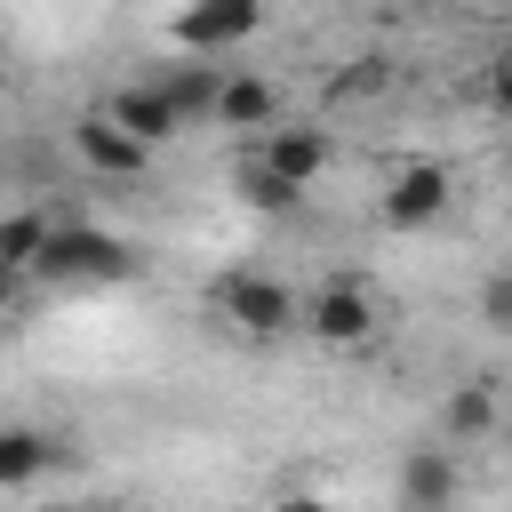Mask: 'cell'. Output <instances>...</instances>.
I'll use <instances>...</instances> for the list:
<instances>
[{"label": "cell", "instance_id": "obj_4", "mask_svg": "<svg viewBox=\"0 0 512 512\" xmlns=\"http://www.w3.org/2000/svg\"><path fill=\"white\" fill-rule=\"evenodd\" d=\"M448 200H456V176H448L440 160H408V168L384 184V224H392V232H424V224L448 216Z\"/></svg>", "mask_w": 512, "mask_h": 512}, {"label": "cell", "instance_id": "obj_7", "mask_svg": "<svg viewBox=\"0 0 512 512\" xmlns=\"http://www.w3.org/2000/svg\"><path fill=\"white\" fill-rule=\"evenodd\" d=\"M104 112H112V120H120V128H128L136 144H152V152H160V144H168L176 128H192V120H184V104L168 96V80H136V88H120V96H112Z\"/></svg>", "mask_w": 512, "mask_h": 512}, {"label": "cell", "instance_id": "obj_1", "mask_svg": "<svg viewBox=\"0 0 512 512\" xmlns=\"http://www.w3.org/2000/svg\"><path fill=\"white\" fill-rule=\"evenodd\" d=\"M40 272H48L56 288H112V280H128V272H136V248H128L120 232H104V224H80V216H64V224L48 232V256H40Z\"/></svg>", "mask_w": 512, "mask_h": 512}, {"label": "cell", "instance_id": "obj_6", "mask_svg": "<svg viewBox=\"0 0 512 512\" xmlns=\"http://www.w3.org/2000/svg\"><path fill=\"white\" fill-rule=\"evenodd\" d=\"M72 152H80L96 176H120V184L152 168V144H136L112 112H80V120H72Z\"/></svg>", "mask_w": 512, "mask_h": 512}, {"label": "cell", "instance_id": "obj_2", "mask_svg": "<svg viewBox=\"0 0 512 512\" xmlns=\"http://www.w3.org/2000/svg\"><path fill=\"white\" fill-rule=\"evenodd\" d=\"M216 312H224L240 336H288V328H304V304H296L272 272H224V280H216Z\"/></svg>", "mask_w": 512, "mask_h": 512}, {"label": "cell", "instance_id": "obj_19", "mask_svg": "<svg viewBox=\"0 0 512 512\" xmlns=\"http://www.w3.org/2000/svg\"><path fill=\"white\" fill-rule=\"evenodd\" d=\"M48 512H72V504H48Z\"/></svg>", "mask_w": 512, "mask_h": 512}, {"label": "cell", "instance_id": "obj_10", "mask_svg": "<svg viewBox=\"0 0 512 512\" xmlns=\"http://www.w3.org/2000/svg\"><path fill=\"white\" fill-rule=\"evenodd\" d=\"M216 120H224V128H264V136H272V128H280V88H272L264 72H232L224 96H216Z\"/></svg>", "mask_w": 512, "mask_h": 512}, {"label": "cell", "instance_id": "obj_9", "mask_svg": "<svg viewBox=\"0 0 512 512\" xmlns=\"http://www.w3.org/2000/svg\"><path fill=\"white\" fill-rule=\"evenodd\" d=\"M256 160H264V168H280L288 184H320V176H328V160H336V144H328V128H272Z\"/></svg>", "mask_w": 512, "mask_h": 512}, {"label": "cell", "instance_id": "obj_15", "mask_svg": "<svg viewBox=\"0 0 512 512\" xmlns=\"http://www.w3.org/2000/svg\"><path fill=\"white\" fill-rule=\"evenodd\" d=\"M480 320H488V328H496V336H512V264H504V272H488V280H480Z\"/></svg>", "mask_w": 512, "mask_h": 512}, {"label": "cell", "instance_id": "obj_18", "mask_svg": "<svg viewBox=\"0 0 512 512\" xmlns=\"http://www.w3.org/2000/svg\"><path fill=\"white\" fill-rule=\"evenodd\" d=\"M496 432H504V448H512V416H504V424H496Z\"/></svg>", "mask_w": 512, "mask_h": 512}, {"label": "cell", "instance_id": "obj_20", "mask_svg": "<svg viewBox=\"0 0 512 512\" xmlns=\"http://www.w3.org/2000/svg\"><path fill=\"white\" fill-rule=\"evenodd\" d=\"M424 8H440V0H424Z\"/></svg>", "mask_w": 512, "mask_h": 512}, {"label": "cell", "instance_id": "obj_17", "mask_svg": "<svg viewBox=\"0 0 512 512\" xmlns=\"http://www.w3.org/2000/svg\"><path fill=\"white\" fill-rule=\"evenodd\" d=\"M272 512H336V504H328V496H280Z\"/></svg>", "mask_w": 512, "mask_h": 512}, {"label": "cell", "instance_id": "obj_5", "mask_svg": "<svg viewBox=\"0 0 512 512\" xmlns=\"http://www.w3.org/2000/svg\"><path fill=\"white\" fill-rule=\"evenodd\" d=\"M256 24H264V0H192V8L176 16V48H192V56H224V48L256 40Z\"/></svg>", "mask_w": 512, "mask_h": 512}, {"label": "cell", "instance_id": "obj_13", "mask_svg": "<svg viewBox=\"0 0 512 512\" xmlns=\"http://www.w3.org/2000/svg\"><path fill=\"white\" fill-rule=\"evenodd\" d=\"M232 184H240V200H248L256 216H296V208H304V184H288V176H280V168H264V160H248Z\"/></svg>", "mask_w": 512, "mask_h": 512}, {"label": "cell", "instance_id": "obj_16", "mask_svg": "<svg viewBox=\"0 0 512 512\" xmlns=\"http://www.w3.org/2000/svg\"><path fill=\"white\" fill-rule=\"evenodd\" d=\"M488 96H496V112H512V56L488 64Z\"/></svg>", "mask_w": 512, "mask_h": 512}, {"label": "cell", "instance_id": "obj_8", "mask_svg": "<svg viewBox=\"0 0 512 512\" xmlns=\"http://www.w3.org/2000/svg\"><path fill=\"white\" fill-rule=\"evenodd\" d=\"M464 496V472L448 448H408L400 456V512H456Z\"/></svg>", "mask_w": 512, "mask_h": 512}, {"label": "cell", "instance_id": "obj_11", "mask_svg": "<svg viewBox=\"0 0 512 512\" xmlns=\"http://www.w3.org/2000/svg\"><path fill=\"white\" fill-rule=\"evenodd\" d=\"M48 456H64L48 432H32V424H8V432H0V488H32V480L48 472Z\"/></svg>", "mask_w": 512, "mask_h": 512}, {"label": "cell", "instance_id": "obj_12", "mask_svg": "<svg viewBox=\"0 0 512 512\" xmlns=\"http://www.w3.org/2000/svg\"><path fill=\"white\" fill-rule=\"evenodd\" d=\"M48 232H56V216H40V208H8V224H0V264H8V272H40Z\"/></svg>", "mask_w": 512, "mask_h": 512}, {"label": "cell", "instance_id": "obj_3", "mask_svg": "<svg viewBox=\"0 0 512 512\" xmlns=\"http://www.w3.org/2000/svg\"><path fill=\"white\" fill-rule=\"evenodd\" d=\"M304 328L320 336V344H368L376 328H384V304L360 288V280H320L312 296H304Z\"/></svg>", "mask_w": 512, "mask_h": 512}, {"label": "cell", "instance_id": "obj_14", "mask_svg": "<svg viewBox=\"0 0 512 512\" xmlns=\"http://www.w3.org/2000/svg\"><path fill=\"white\" fill-rule=\"evenodd\" d=\"M496 424V400H488V384H464L456 400H448V432L464 440V432H488Z\"/></svg>", "mask_w": 512, "mask_h": 512}]
</instances>
